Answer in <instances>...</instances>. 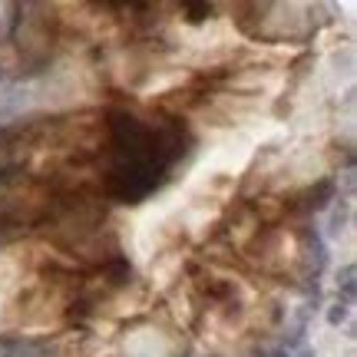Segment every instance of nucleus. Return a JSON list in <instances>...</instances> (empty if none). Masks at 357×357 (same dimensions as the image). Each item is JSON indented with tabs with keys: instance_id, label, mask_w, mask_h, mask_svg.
I'll return each mask as SVG.
<instances>
[{
	"instance_id": "423d86ee",
	"label": "nucleus",
	"mask_w": 357,
	"mask_h": 357,
	"mask_svg": "<svg viewBox=\"0 0 357 357\" xmlns=\"http://www.w3.org/2000/svg\"><path fill=\"white\" fill-rule=\"evenodd\" d=\"M185 13H189V24H202L205 17L212 13L208 3H185Z\"/></svg>"
},
{
	"instance_id": "20e7f679",
	"label": "nucleus",
	"mask_w": 357,
	"mask_h": 357,
	"mask_svg": "<svg viewBox=\"0 0 357 357\" xmlns=\"http://www.w3.org/2000/svg\"><path fill=\"white\" fill-rule=\"evenodd\" d=\"M357 265H344L337 271V291H341V301L351 305L354 301V291H357Z\"/></svg>"
},
{
	"instance_id": "f03ea898",
	"label": "nucleus",
	"mask_w": 357,
	"mask_h": 357,
	"mask_svg": "<svg viewBox=\"0 0 357 357\" xmlns=\"http://www.w3.org/2000/svg\"><path fill=\"white\" fill-rule=\"evenodd\" d=\"M334 192H337V185H334L331 178H321L314 189H307V195L301 199V208L305 212H321L328 202H334Z\"/></svg>"
},
{
	"instance_id": "0eeeda50",
	"label": "nucleus",
	"mask_w": 357,
	"mask_h": 357,
	"mask_svg": "<svg viewBox=\"0 0 357 357\" xmlns=\"http://www.w3.org/2000/svg\"><path fill=\"white\" fill-rule=\"evenodd\" d=\"M347 307H351V305H344V301H337V305L328 307V324H334V328H337V324H344V321H347Z\"/></svg>"
},
{
	"instance_id": "6e6552de",
	"label": "nucleus",
	"mask_w": 357,
	"mask_h": 357,
	"mask_svg": "<svg viewBox=\"0 0 357 357\" xmlns=\"http://www.w3.org/2000/svg\"><path fill=\"white\" fill-rule=\"evenodd\" d=\"M271 357H291V354H288V351H275V354H271Z\"/></svg>"
},
{
	"instance_id": "7ed1b4c3",
	"label": "nucleus",
	"mask_w": 357,
	"mask_h": 357,
	"mask_svg": "<svg viewBox=\"0 0 357 357\" xmlns=\"http://www.w3.org/2000/svg\"><path fill=\"white\" fill-rule=\"evenodd\" d=\"M20 106H26V89H20V86L0 89V123L20 113Z\"/></svg>"
},
{
	"instance_id": "f257e3e1",
	"label": "nucleus",
	"mask_w": 357,
	"mask_h": 357,
	"mask_svg": "<svg viewBox=\"0 0 357 357\" xmlns=\"http://www.w3.org/2000/svg\"><path fill=\"white\" fill-rule=\"evenodd\" d=\"M301 242H305L307 271H311V275H321L324 265H328V248H324V238L318 235V229H305L301 231Z\"/></svg>"
},
{
	"instance_id": "39448f33",
	"label": "nucleus",
	"mask_w": 357,
	"mask_h": 357,
	"mask_svg": "<svg viewBox=\"0 0 357 357\" xmlns=\"http://www.w3.org/2000/svg\"><path fill=\"white\" fill-rule=\"evenodd\" d=\"M344 225H347V202H337V199H334V212H331V218H328V235L337 238V235L344 231Z\"/></svg>"
}]
</instances>
